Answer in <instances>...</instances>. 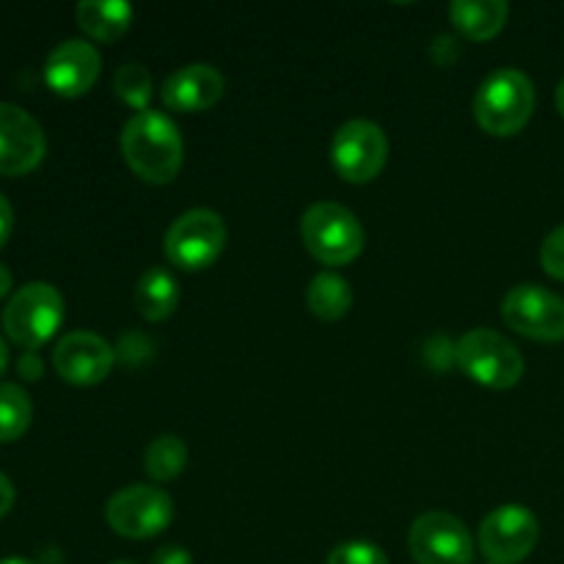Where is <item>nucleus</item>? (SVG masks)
Segmentation results:
<instances>
[{"label":"nucleus","instance_id":"nucleus-1","mask_svg":"<svg viewBox=\"0 0 564 564\" xmlns=\"http://www.w3.org/2000/svg\"><path fill=\"white\" fill-rule=\"evenodd\" d=\"M121 154L149 185H169L182 169V138L174 121L160 110H141L121 127Z\"/></svg>","mask_w":564,"mask_h":564},{"label":"nucleus","instance_id":"nucleus-2","mask_svg":"<svg viewBox=\"0 0 564 564\" xmlns=\"http://www.w3.org/2000/svg\"><path fill=\"white\" fill-rule=\"evenodd\" d=\"M534 83L527 72L505 69L490 72L474 97V119L490 135H516L527 127L534 110Z\"/></svg>","mask_w":564,"mask_h":564},{"label":"nucleus","instance_id":"nucleus-3","mask_svg":"<svg viewBox=\"0 0 564 564\" xmlns=\"http://www.w3.org/2000/svg\"><path fill=\"white\" fill-rule=\"evenodd\" d=\"M64 323V295L47 281H31L3 308V330L17 347L33 352L47 345Z\"/></svg>","mask_w":564,"mask_h":564},{"label":"nucleus","instance_id":"nucleus-4","mask_svg":"<svg viewBox=\"0 0 564 564\" xmlns=\"http://www.w3.org/2000/svg\"><path fill=\"white\" fill-rule=\"evenodd\" d=\"M301 237L317 262L339 268L364 251V226L356 215L336 202H317L303 213Z\"/></svg>","mask_w":564,"mask_h":564},{"label":"nucleus","instance_id":"nucleus-5","mask_svg":"<svg viewBox=\"0 0 564 564\" xmlns=\"http://www.w3.org/2000/svg\"><path fill=\"white\" fill-rule=\"evenodd\" d=\"M455 356L474 383L496 391L521 383L523 369H527L521 350L505 334L490 328H474L460 336Z\"/></svg>","mask_w":564,"mask_h":564},{"label":"nucleus","instance_id":"nucleus-6","mask_svg":"<svg viewBox=\"0 0 564 564\" xmlns=\"http://www.w3.org/2000/svg\"><path fill=\"white\" fill-rule=\"evenodd\" d=\"M330 160L341 180L352 185L372 182L389 160V138L383 127L369 119H350L334 132Z\"/></svg>","mask_w":564,"mask_h":564},{"label":"nucleus","instance_id":"nucleus-7","mask_svg":"<svg viewBox=\"0 0 564 564\" xmlns=\"http://www.w3.org/2000/svg\"><path fill=\"white\" fill-rule=\"evenodd\" d=\"M226 224L213 209H187L165 231V257L182 270H204L224 253Z\"/></svg>","mask_w":564,"mask_h":564},{"label":"nucleus","instance_id":"nucleus-8","mask_svg":"<svg viewBox=\"0 0 564 564\" xmlns=\"http://www.w3.org/2000/svg\"><path fill=\"white\" fill-rule=\"evenodd\" d=\"M105 521L121 538L149 540L174 521V499L152 485H130L110 496Z\"/></svg>","mask_w":564,"mask_h":564},{"label":"nucleus","instance_id":"nucleus-9","mask_svg":"<svg viewBox=\"0 0 564 564\" xmlns=\"http://www.w3.org/2000/svg\"><path fill=\"white\" fill-rule=\"evenodd\" d=\"M501 317L534 341L564 339V297L538 284H518L501 301Z\"/></svg>","mask_w":564,"mask_h":564},{"label":"nucleus","instance_id":"nucleus-10","mask_svg":"<svg viewBox=\"0 0 564 564\" xmlns=\"http://www.w3.org/2000/svg\"><path fill=\"white\" fill-rule=\"evenodd\" d=\"M540 523L532 510L521 505L496 507L479 527V549L490 564H518L534 551Z\"/></svg>","mask_w":564,"mask_h":564},{"label":"nucleus","instance_id":"nucleus-11","mask_svg":"<svg viewBox=\"0 0 564 564\" xmlns=\"http://www.w3.org/2000/svg\"><path fill=\"white\" fill-rule=\"evenodd\" d=\"M416 564H471L474 540L466 523L449 512H424L408 534Z\"/></svg>","mask_w":564,"mask_h":564},{"label":"nucleus","instance_id":"nucleus-12","mask_svg":"<svg viewBox=\"0 0 564 564\" xmlns=\"http://www.w3.org/2000/svg\"><path fill=\"white\" fill-rule=\"evenodd\" d=\"M47 152L42 124L25 108L0 102V176L31 174Z\"/></svg>","mask_w":564,"mask_h":564},{"label":"nucleus","instance_id":"nucleus-13","mask_svg":"<svg viewBox=\"0 0 564 564\" xmlns=\"http://www.w3.org/2000/svg\"><path fill=\"white\" fill-rule=\"evenodd\" d=\"M53 367L66 383L97 386L113 369V350L102 336L91 330H72L55 345Z\"/></svg>","mask_w":564,"mask_h":564},{"label":"nucleus","instance_id":"nucleus-14","mask_svg":"<svg viewBox=\"0 0 564 564\" xmlns=\"http://www.w3.org/2000/svg\"><path fill=\"white\" fill-rule=\"evenodd\" d=\"M102 58L97 47L83 39H66L44 61V83L58 97H83L97 83Z\"/></svg>","mask_w":564,"mask_h":564},{"label":"nucleus","instance_id":"nucleus-15","mask_svg":"<svg viewBox=\"0 0 564 564\" xmlns=\"http://www.w3.org/2000/svg\"><path fill=\"white\" fill-rule=\"evenodd\" d=\"M224 88V75L213 64H187L163 83V102L176 113H198L213 108Z\"/></svg>","mask_w":564,"mask_h":564},{"label":"nucleus","instance_id":"nucleus-16","mask_svg":"<svg viewBox=\"0 0 564 564\" xmlns=\"http://www.w3.org/2000/svg\"><path fill=\"white\" fill-rule=\"evenodd\" d=\"M510 6L505 0H455L449 20L457 31L474 42H488L507 25Z\"/></svg>","mask_w":564,"mask_h":564},{"label":"nucleus","instance_id":"nucleus-17","mask_svg":"<svg viewBox=\"0 0 564 564\" xmlns=\"http://www.w3.org/2000/svg\"><path fill=\"white\" fill-rule=\"evenodd\" d=\"M180 306V284L163 268H149L135 284V308L149 323H163Z\"/></svg>","mask_w":564,"mask_h":564},{"label":"nucleus","instance_id":"nucleus-18","mask_svg":"<svg viewBox=\"0 0 564 564\" xmlns=\"http://www.w3.org/2000/svg\"><path fill=\"white\" fill-rule=\"evenodd\" d=\"M77 25L97 42H116L132 22V6L124 0H80L75 9Z\"/></svg>","mask_w":564,"mask_h":564},{"label":"nucleus","instance_id":"nucleus-19","mask_svg":"<svg viewBox=\"0 0 564 564\" xmlns=\"http://www.w3.org/2000/svg\"><path fill=\"white\" fill-rule=\"evenodd\" d=\"M306 303L308 308H312L314 317L334 323V319L345 317V314L350 312L352 290L341 275L325 270V273L314 275L312 284H308Z\"/></svg>","mask_w":564,"mask_h":564},{"label":"nucleus","instance_id":"nucleus-20","mask_svg":"<svg viewBox=\"0 0 564 564\" xmlns=\"http://www.w3.org/2000/svg\"><path fill=\"white\" fill-rule=\"evenodd\" d=\"M187 466V446L180 435H158L152 444L147 446L143 455V468L158 482H169V479L180 477Z\"/></svg>","mask_w":564,"mask_h":564},{"label":"nucleus","instance_id":"nucleus-21","mask_svg":"<svg viewBox=\"0 0 564 564\" xmlns=\"http://www.w3.org/2000/svg\"><path fill=\"white\" fill-rule=\"evenodd\" d=\"M33 405L22 386L0 383V444L22 438L31 427Z\"/></svg>","mask_w":564,"mask_h":564},{"label":"nucleus","instance_id":"nucleus-22","mask_svg":"<svg viewBox=\"0 0 564 564\" xmlns=\"http://www.w3.org/2000/svg\"><path fill=\"white\" fill-rule=\"evenodd\" d=\"M113 88L119 94L121 102L132 105L135 113L149 110V99H152V75L143 64L130 61V64H121L113 75Z\"/></svg>","mask_w":564,"mask_h":564},{"label":"nucleus","instance_id":"nucleus-23","mask_svg":"<svg viewBox=\"0 0 564 564\" xmlns=\"http://www.w3.org/2000/svg\"><path fill=\"white\" fill-rule=\"evenodd\" d=\"M325 564H389V556H386V551L380 545L352 540V543L336 545Z\"/></svg>","mask_w":564,"mask_h":564},{"label":"nucleus","instance_id":"nucleus-24","mask_svg":"<svg viewBox=\"0 0 564 564\" xmlns=\"http://www.w3.org/2000/svg\"><path fill=\"white\" fill-rule=\"evenodd\" d=\"M540 262H543L545 273L564 281V226H556V229L545 237L543 248H540Z\"/></svg>","mask_w":564,"mask_h":564},{"label":"nucleus","instance_id":"nucleus-25","mask_svg":"<svg viewBox=\"0 0 564 564\" xmlns=\"http://www.w3.org/2000/svg\"><path fill=\"white\" fill-rule=\"evenodd\" d=\"M149 564H193V556L185 545H163L154 551Z\"/></svg>","mask_w":564,"mask_h":564},{"label":"nucleus","instance_id":"nucleus-26","mask_svg":"<svg viewBox=\"0 0 564 564\" xmlns=\"http://www.w3.org/2000/svg\"><path fill=\"white\" fill-rule=\"evenodd\" d=\"M11 229H14V209H11L9 198L0 193V248L9 242L11 237Z\"/></svg>","mask_w":564,"mask_h":564},{"label":"nucleus","instance_id":"nucleus-27","mask_svg":"<svg viewBox=\"0 0 564 564\" xmlns=\"http://www.w3.org/2000/svg\"><path fill=\"white\" fill-rule=\"evenodd\" d=\"M42 361H39L36 352H25V356L20 358V364H17V372L22 375L25 380H36L39 375H42Z\"/></svg>","mask_w":564,"mask_h":564},{"label":"nucleus","instance_id":"nucleus-28","mask_svg":"<svg viewBox=\"0 0 564 564\" xmlns=\"http://www.w3.org/2000/svg\"><path fill=\"white\" fill-rule=\"evenodd\" d=\"M14 507V485L6 474H0V518Z\"/></svg>","mask_w":564,"mask_h":564},{"label":"nucleus","instance_id":"nucleus-29","mask_svg":"<svg viewBox=\"0 0 564 564\" xmlns=\"http://www.w3.org/2000/svg\"><path fill=\"white\" fill-rule=\"evenodd\" d=\"M9 290H11V270L0 262V297L9 295Z\"/></svg>","mask_w":564,"mask_h":564},{"label":"nucleus","instance_id":"nucleus-30","mask_svg":"<svg viewBox=\"0 0 564 564\" xmlns=\"http://www.w3.org/2000/svg\"><path fill=\"white\" fill-rule=\"evenodd\" d=\"M6 367H9V347H6L3 336H0V375L6 372Z\"/></svg>","mask_w":564,"mask_h":564},{"label":"nucleus","instance_id":"nucleus-31","mask_svg":"<svg viewBox=\"0 0 564 564\" xmlns=\"http://www.w3.org/2000/svg\"><path fill=\"white\" fill-rule=\"evenodd\" d=\"M556 108H560V113L564 116V77L560 86H556Z\"/></svg>","mask_w":564,"mask_h":564},{"label":"nucleus","instance_id":"nucleus-32","mask_svg":"<svg viewBox=\"0 0 564 564\" xmlns=\"http://www.w3.org/2000/svg\"><path fill=\"white\" fill-rule=\"evenodd\" d=\"M0 564H33L31 560H22V556H11V560H3Z\"/></svg>","mask_w":564,"mask_h":564},{"label":"nucleus","instance_id":"nucleus-33","mask_svg":"<svg viewBox=\"0 0 564 564\" xmlns=\"http://www.w3.org/2000/svg\"><path fill=\"white\" fill-rule=\"evenodd\" d=\"M113 564H138V562H130V560H121V562H113Z\"/></svg>","mask_w":564,"mask_h":564}]
</instances>
